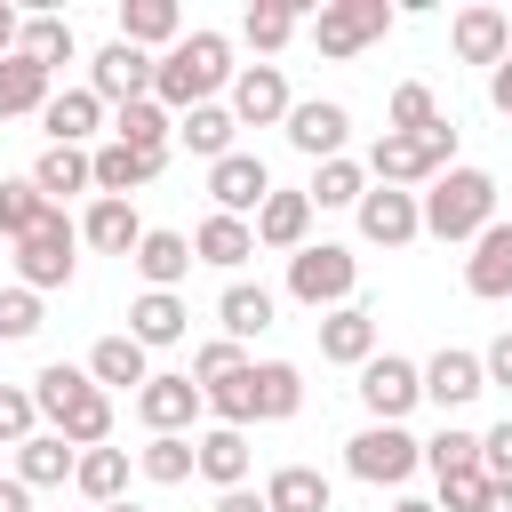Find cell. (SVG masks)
<instances>
[{"label":"cell","instance_id":"obj_4","mask_svg":"<svg viewBox=\"0 0 512 512\" xmlns=\"http://www.w3.org/2000/svg\"><path fill=\"white\" fill-rule=\"evenodd\" d=\"M376 184H392V192H408V184H432L440 168H456V120H440V128H424V136H376L368 144V160H360Z\"/></svg>","mask_w":512,"mask_h":512},{"label":"cell","instance_id":"obj_16","mask_svg":"<svg viewBox=\"0 0 512 512\" xmlns=\"http://www.w3.org/2000/svg\"><path fill=\"white\" fill-rule=\"evenodd\" d=\"M264 192H272V168L256 160V152H224L216 168H208V200H216V216H256L264 208Z\"/></svg>","mask_w":512,"mask_h":512},{"label":"cell","instance_id":"obj_42","mask_svg":"<svg viewBox=\"0 0 512 512\" xmlns=\"http://www.w3.org/2000/svg\"><path fill=\"white\" fill-rule=\"evenodd\" d=\"M360 192H368V168H360V160H320L312 184H304L312 208H360Z\"/></svg>","mask_w":512,"mask_h":512},{"label":"cell","instance_id":"obj_55","mask_svg":"<svg viewBox=\"0 0 512 512\" xmlns=\"http://www.w3.org/2000/svg\"><path fill=\"white\" fill-rule=\"evenodd\" d=\"M16 32H24V16H16V8L0 0V56H16Z\"/></svg>","mask_w":512,"mask_h":512},{"label":"cell","instance_id":"obj_33","mask_svg":"<svg viewBox=\"0 0 512 512\" xmlns=\"http://www.w3.org/2000/svg\"><path fill=\"white\" fill-rule=\"evenodd\" d=\"M328 504H336V488L320 464H280L264 480V512H328Z\"/></svg>","mask_w":512,"mask_h":512},{"label":"cell","instance_id":"obj_34","mask_svg":"<svg viewBox=\"0 0 512 512\" xmlns=\"http://www.w3.org/2000/svg\"><path fill=\"white\" fill-rule=\"evenodd\" d=\"M16 56H32L40 72H56V64H72V56H80V32H72V16H56V8H40V16H24V32H16Z\"/></svg>","mask_w":512,"mask_h":512},{"label":"cell","instance_id":"obj_48","mask_svg":"<svg viewBox=\"0 0 512 512\" xmlns=\"http://www.w3.org/2000/svg\"><path fill=\"white\" fill-rule=\"evenodd\" d=\"M240 368H248V352H240V344H224V336L192 352V384H200V392H208V384H224V376H240Z\"/></svg>","mask_w":512,"mask_h":512},{"label":"cell","instance_id":"obj_20","mask_svg":"<svg viewBox=\"0 0 512 512\" xmlns=\"http://www.w3.org/2000/svg\"><path fill=\"white\" fill-rule=\"evenodd\" d=\"M320 360H336V368H368V360H376V312H368V304H336V312H320Z\"/></svg>","mask_w":512,"mask_h":512},{"label":"cell","instance_id":"obj_10","mask_svg":"<svg viewBox=\"0 0 512 512\" xmlns=\"http://www.w3.org/2000/svg\"><path fill=\"white\" fill-rule=\"evenodd\" d=\"M240 400H248V424H288L304 408V368L296 360H248Z\"/></svg>","mask_w":512,"mask_h":512},{"label":"cell","instance_id":"obj_56","mask_svg":"<svg viewBox=\"0 0 512 512\" xmlns=\"http://www.w3.org/2000/svg\"><path fill=\"white\" fill-rule=\"evenodd\" d=\"M480 512H512V480H488V496H480Z\"/></svg>","mask_w":512,"mask_h":512},{"label":"cell","instance_id":"obj_38","mask_svg":"<svg viewBox=\"0 0 512 512\" xmlns=\"http://www.w3.org/2000/svg\"><path fill=\"white\" fill-rule=\"evenodd\" d=\"M56 72H40L32 56H0V120H24V112H40L56 88H48Z\"/></svg>","mask_w":512,"mask_h":512},{"label":"cell","instance_id":"obj_23","mask_svg":"<svg viewBox=\"0 0 512 512\" xmlns=\"http://www.w3.org/2000/svg\"><path fill=\"white\" fill-rule=\"evenodd\" d=\"M144 376H152V352L120 328V336H96V352H88V384L96 392H144Z\"/></svg>","mask_w":512,"mask_h":512},{"label":"cell","instance_id":"obj_40","mask_svg":"<svg viewBox=\"0 0 512 512\" xmlns=\"http://www.w3.org/2000/svg\"><path fill=\"white\" fill-rule=\"evenodd\" d=\"M112 144H128V152H168V144H176V120H168L152 96H144V104H120V112H112Z\"/></svg>","mask_w":512,"mask_h":512},{"label":"cell","instance_id":"obj_12","mask_svg":"<svg viewBox=\"0 0 512 512\" xmlns=\"http://www.w3.org/2000/svg\"><path fill=\"white\" fill-rule=\"evenodd\" d=\"M288 104H296V96H288V72H280V64H240V72H232V104H224V112H232L240 128H280Z\"/></svg>","mask_w":512,"mask_h":512},{"label":"cell","instance_id":"obj_22","mask_svg":"<svg viewBox=\"0 0 512 512\" xmlns=\"http://www.w3.org/2000/svg\"><path fill=\"white\" fill-rule=\"evenodd\" d=\"M216 320H224V344H248V336H264V328L280 320V296H272L264 280H224Z\"/></svg>","mask_w":512,"mask_h":512},{"label":"cell","instance_id":"obj_21","mask_svg":"<svg viewBox=\"0 0 512 512\" xmlns=\"http://www.w3.org/2000/svg\"><path fill=\"white\" fill-rule=\"evenodd\" d=\"M248 224H256V248H280V256H296V248L312 240V200L272 184V192H264V208H256Z\"/></svg>","mask_w":512,"mask_h":512},{"label":"cell","instance_id":"obj_31","mask_svg":"<svg viewBox=\"0 0 512 512\" xmlns=\"http://www.w3.org/2000/svg\"><path fill=\"white\" fill-rule=\"evenodd\" d=\"M128 264H136V280H144V288H168V296H176V280L192 272V240H184V232H152V224H144V240H136V256H128Z\"/></svg>","mask_w":512,"mask_h":512},{"label":"cell","instance_id":"obj_30","mask_svg":"<svg viewBox=\"0 0 512 512\" xmlns=\"http://www.w3.org/2000/svg\"><path fill=\"white\" fill-rule=\"evenodd\" d=\"M32 184H40V200H48V208H64L72 192H96V176H88V152H80V144H40Z\"/></svg>","mask_w":512,"mask_h":512},{"label":"cell","instance_id":"obj_14","mask_svg":"<svg viewBox=\"0 0 512 512\" xmlns=\"http://www.w3.org/2000/svg\"><path fill=\"white\" fill-rule=\"evenodd\" d=\"M448 48L464 56V64H504L512 56V16L496 8V0H472V8H456V24H448Z\"/></svg>","mask_w":512,"mask_h":512},{"label":"cell","instance_id":"obj_9","mask_svg":"<svg viewBox=\"0 0 512 512\" xmlns=\"http://www.w3.org/2000/svg\"><path fill=\"white\" fill-rule=\"evenodd\" d=\"M88 96L112 104V112H120V104H144V96H152V56L128 48V40H104V48L88 56Z\"/></svg>","mask_w":512,"mask_h":512},{"label":"cell","instance_id":"obj_41","mask_svg":"<svg viewBox=\"0 0 512 512\" xmlns=\"http://www.w3.org/2000/svg\"><path fill=\"white\" fill-rule=\"evenodd\" d=\"M136 472H144L152 488H184V480H192V432H152V440L136 448Z\"/></svg>","mask_w":512,"mask_h":512},{"label":"cell","instance_id":"obj_25","mask_svg":"<svg viewBox=\"0 0 512 512\" xmlns=\"http://www.w3.org/2000/svg\"><path fill=\"white\" fill-rule=\"evenodd\" d=\"M464 288H472L480 304H504V296H512V224H488V232L472 240V256H464Z\"/></svg>","mask_w":512,"mask_h":512},{"label":"cell","instance_id":"obj_15","mask_svg":"<svg viewBox=\"0 0 512 512\" xmlns=\"http://www.w3.org/2000/svg\"><path fill=\"white\" fill-rule=\"evenodd\" d=\"M288 144L304 152V160H344V136H352V112L336 104V96H312V104H288Z\"/></svg>","mask_w":512,"mask_h":512},{"label":"cell","instance_id":"obj_2","mask_svg":"<svg viewBox=\"0 0 512 512\" xmlns=\"http://www.w3.org/2000/svg\"><path fill=\"white\" fill-rule=\"evenodd\" d=\"M32 408H40L48 432L72 440V448H104V440H112V392H96L88 368H72V360H48V368L32 376Z\"/></svg>","mask_w":512,"mask_h":512},{"label":"cell","instance_id":"obj_6","mask_svg":"<svg viewBox=\"0 0 512 512\" xmlns=\"http://www.w3.org/2000/svg\"><path fill=\"white\" fill-rule=\"evenodd\" d=\"M352 288H360V256H352L344 240H304V248L288 256V296H296V304L336 312V304H352Z\"/></svg>","mask_w":512,"mask_h":512},{"label":"cell","instance_id":"obj_45","mask_svg":"<svg viewBox=\"0 0 512 512\" xmlns=\"http://www.w3.org/2000/svg\"><path fill=\"white\" fill-rule=\"evenodd\" d=\"M424 128H440V104L424 80H400L392 88V136H424Z\"/></svg>","mask_w":512,"mask_h":512},{"label":"cell","instance_id":"obj_17","mask_svg":"<svg viewBox=\"0 0 512 512\" xmlns=\"http://www.w3.org/2000/svg\"><path fill=\"white\" fill-rule=\"evenodd\" d=\"M352 216H360V240H376V248H408V240L424 232V216H416V192H392V184H368Z\"/></svg>","mask_w":512,"mask_h":512},{"label":"cell","instance_id":"obj_49","mask_svg":"<svg viewBox=\"0 0 512 512\" xmlns=\"http://www.w3.org/2000/svg\"><path fill=\"white\" fill-rule=\"evenodd\" d=\"M480 496H488V472L472 464V472H440V512H480Z\"/></svg>","mask_w":512,"mask_h":512},{"label":"cell","instance_id":"obj_27","mask_svg":"<svg viewBox=\"0 0 512 512\" xmlns=\"http://www.w3.org/2000/svg\"><path fill=\"white\" fill-rule=\"evenodd\" d=\"M80 240H88L96 256H136V240H144V216H136V200H88V216H80Z\"/></svg>","mask_w":512,"mask_h":512},{"label":"cell","instance_id":"obj_29","mask_svg":"<svg viewBox=\"0 0 512 512\" xmlns=\"http://www.w3.org/2000/svg\"><path fill=\"white\" fill-rule=\"evenodd\" d=\"M120 40L168 56V48L184 40V8H176V0H120Z\"/></svg>","mask_w":512,"mask_h":512},{"label":"cell","instance_id":"obj_53","mask_svg":"<svg viewBox=\"0 0 512 512\" xmlns=\"http://www.w3.org/2000/svg\"><path fill=\"white\" fill-rule=\"evenodd\" d=\"M488 104H496V112H512V56L488 72Z\"/></svg>","mask_w":512,"mask_h":512},{"label":"cell","instance_id":"obj_28","mask_svg":"<svg viewBox=\"0 0 512 512\" xmlns=\"http://www.w3.org/2000/svg\"><path fill=\"white\" fill-rule=\"evenodd\" d=\"M184 328H192V312H184V296H168V288H144V296L128 304V336H136L144 352L184 344Z\"/></svg>","mask_w":512,"mask_h":512},{"label":"cell","instance_id":"obj_50","mask_svg":"<svg viewBox=\"0 0 512 512\" xmlns=\"http://www.w3.org/2000/svg\"><path fill=\"white\" fill-rule=\"evenodd\" d=\"M480 472H488V480H512V416L480 432Z\"/></svg>","mask_w":512,"mask_h":512},{"label":"cell","instance_id":"obj_36","mask_svg":"<svg viewBox=\"0 0 512 512\" xmlns=\"http://www.w3.org/2000/svg\"><path fill=\"white\" fill-rule=\"evenodd\" d=\"M256 256V224H240V216H208L200 232H192V264H216V272H240Z\"/></svg>","mask_w":512,"mask_h":512},{"label":"cell","instance_id":"obj_57","mask_svg":"<svg viewBox=\"0 0 512 512\" xmlns=\"http://www.w3.org/2000/svg\"><path fill=\"white\" fill-rule=\"evenodd\" d=\"M392 512H440V504H424V496H400V504H392Z\"/></svg>","mask_w":512,"mask_h":512},{"label":"cell","instance_id":"obj_1","mask_svg":"<svg viewBox=\"0 0 512 512\" xmlns=\"http://www.w3.org/2000/svg\"><path fill=\"white\" fill-rule=\"evenodd\" d=\"M232 40L224 32H184L168 56H152V104L176 120V112H192V104H208L216 88H232Z\"/></svg>","mask_w":512,"mask_h":512},{"label":"cell","instance_id":"obj_43","mask_svg":"<svg viewBox=\"0 0 512 512\" xmlns=\"http://www.w3.org/2000/svg\"><path fill=\"white\" fill-rule=\"evenodd\" d=\"M40 216H48L40 184H32V176H0V240L16 248V240H24L32 224H40Z\"/></svg>","mask_w":512,"mask_h":512},{"label":"cell","instance_id":"obj_51","mask_svg":"<svg viewBox=\"0 0 512 512\" xmlns=\"http://www.w3.org/2000/svg\"><path fill=\"white\" fill-rule=\"evenodd\" d=\"M480 376H488V384H504V392H512V328H504V336H496V344H488V352H480Z\"/></svg>","mask_w":512,"mask_h":512},{"label":"cell","instance_id":"obj_47","mask_svg":"<svg viewBox=\"0 0 512 512\" xmlns=\"http://www.w3.org/2000/svg\"><path fill=\"white\" fill-rule=\"evenodd\" d=\"M40 336V296L32 288H0V344H24Z\"/></svg>","mask_w":512,"mask_h":512},{"label":"cell","instance_id":"obj_24","mask_svg":"<svg viewBox=\"0 0 512 512\" xmlns=\"http://www.w3.org/2000/svg\"><path fill=\"white\" fill-rule=\"evenodd\" d=\"M192 472L224 496V488H248V432L216 424V432H192Z\"/></svg>","mask_w":512,"mask_h":512},{"label":"cell","instance_id":"obj_37","mask_svg":"<svg viewBox=\"0 0 512 512\" xmlns=\"http://www.w3.org/2000/svg\"><path fill=\"white\" fill-rule=\"evenodd\" d=\"M72 464H80V448L56 440V432H32V440L16 448V480H24V488H64Z\"/></svg>","mask_w":512,"mask_h":512},{"label":"cell","instance_id":"obj_3","mask_svg":"<svg viewBox=\"0 0 512 512\" xmlns=\"http://www.w3.org/2000/svg\"><path fill=\"white\" fill-rule=\"evenodd\" d=\"M416 216H424L432 240H464V248H472V240L496 224V176L456 160V168H440V176L416 192Z\"/></svg>","mask_w":512,"mask_h":512},{"label":"cell","instance_id":"obj_18","mask_svg":"<svg viewBox=\"0 0 512 512\" xmlns=\"http://www.w3.org/2000/svg\"><path fill=\"white\" fill-rule=\"evenodd\" d=\"M168 168V152H128V144H96L88 152V176H96V200H128V192H144L152 176Z\"/></svg>","mask_w":512,"mask_h":512},{"label":"cell","instance_id":"obj_52","mask_svg":"<svg viewBox=\"0 0 512 512\" xmlns=\"http://www.w3.org/2000/svg\"><path fill=\"white\" fill-rule=\"evenodd\" d=\"M208 512H264V496H256V488H224Z\"/></svg>","mask_w":512,"mask_h":512},{"label":"cell","instance_id":"obj_19","mask_svg":"<svg viewBox=\"0 0 512 512\" xmlns=\"http://www.w3.org/2000/svg\"><path fill=\"white\" fill-rule=\"evenodd\" d=\"M200 384L192 376H144V392H136V416H144V432H192L200 424Z\"/></svg>","mask_w":512,"mask_h":512},{"label":"cell","instance_id":"obj_32","mask_svg":"<svg viewBox=\"0 0 512 512\" xmlns=\"http://www.w3.org/2000/svg\"><path fill=\"white\" fill-rule=\"evenodd\" d=\"M128 464H136V456H128V448H112V440H104V448H80L72 488H80V496L104 512V504H120V496H128Z\"/></svg>","mask_w":512,"mask_h":512},{"label":"cell","instance_id":"obj_54","mask_svg":"<svg viewBox=\"0 0 512 512\" xmlns=\"http://www.w3.org/2000/svg\"><path fill=\"white\" fill-rule=\"evenodd\" d=\"M0 512H32V488H24V480H16V472H8V480H0Z\"/></svg>","mask_w":512,"mask_h":512},{"label":"cell","instance_id":"obj_44","mask_svg":"<svg viewBox=\"0 0 512 512\" xmlns=\"http://www.w3.org/2000/svg\"><path fill=\"white\" fill-rule=\"evenodd\" d=\"M424 464H432V480H440V472H472V464H480V432L440 424V432L424 440Z\"/></svg>","mask_w":512,"mask_h":512},{"label":"cell","instance_id":"obj_5","mask_svg":"<svg viewBox=\"0 0 512 512\" xmlns=\"http://www.w3.org/2000/svg\"><path fill=\"white\" fill-rule=\"evenodd\" d=\"M72 272H80V224H72L64 208H48V216L16 240V288L48 296V288H72Z\"/></svg>","mask_w":512,"mask_h":512},{"label":"cell","instance_id":"obj_11","mask_svg":"<svg viewBox=\"0 0 512 512\" xmlns=\"http://www.w3.org/2000/svg\"><path fill=\"white\" fill-rule=\"evenodd\" d=\"M416 400H424V376H416V360H400V352H376V360L360 368V408H368L376 424H400Z\"/></svg>","mask_w":512,"mask_h":512},{"label":"cell","instance_id":"obj_7","mask_svg":"<svg viewBox=\"0 0 512 512\" xmlns=\"http://www.w3.org/2000/svg\"><path fill=\"white\" fill-rule=\"evenodd\" d=\"M416 464H424V440H416L408 424H368V432L344 440V472L368 480V488H400Z\"/></svg>","mask_w":512,"mask_h":512},{"label":"cell","instance_id":"obj_58","mask_svg":"<svg viewBox=\"0 0 512 512\" xmlns=\"http://www.w3.org/2000/svg\"><path fill=\"white\" fill-rule=\"evenodd\" d=\"M104 512H144V504H128V496H120V504H104Z\"/></svg>","mask_w":512,"mask_h":512},{"label":"cell","instance_id":"obj_13","mask_svg":"<svg viewBox=\"0 0 512 512\" xmlns=\"http://www.w3.org/2000/svg\"><path fill=\"white\" fill-rule=\"evenodd\" d=\"M416 376H424V400H432L440 416H456V408H472V400L488 392V376H480V352H464V344H440V352H432Z\"/></svg>","mask_w":512,"mask_h":512},{"label":"cell","instance_id":"obj_26","mask_svg":"<svg viewBox=\"0 0 512 512\" xmlns=\"http://www.w3.org/2000/svg\"><path fill=\"white\" fill-rule=\"evenodd\" d=\"M96 128H104V104H96L88 88H56V96L40 104V136H48V144H80V152H88Z\"/></svg>","mask_w":512,"mask_h":512},{"label":"cell","instance_id":"obj_8","mask_svg":"<svg viewBox=\"0 0 512 512\" xmlns=\"http://www.w3.org/2000/svg\"><path fill=\"white\" fill-rule=\"evenodd\" d=\"M392 32V8L384 0H320V16H312V48L320 56H360V48H376Z\"/></svg>","mask_w":512,"mask_h":512},{"label":"cell","instance_id":"obj_46","mask_svg":"<svg viewBox=\"0 0 512 512\" xmlns=\"http://www.w3.org/2000/svg\"><path fill=\"white\" fill-rule=\"evenodd\" d=\"M32 424H40L32 384H0V448H24V440H32Z\"/></svg>","mask_w":512,"mask_h":512},{"label":"cell","instance_id":"obj_35","mask_svg":"<svg viewBox=\"0 0 512 512\" xmlns=\"http://www.w3.org/2000/svg\"><path fill=\"white\" fill-rule=\"evenodd\" d=\"M232 136H240V120H232L224 104H192V112H176V144H184L192 160H208V168L232 152Z\"/></svg>","mask_w":512,"mask_h":512},{"label":"cell","instance_id":"obj_39","mask_svg":"<svg viewBox=\"0 0 512 512\" xmlns=\"http://www.w3.org/2000/svg\"><path fill=\"white\" fill-rule=\"evenodd\" d=\"M296 32H304V8H296V0H256V8L240 16V40H248L256 56H272V48H288Z\"/></svg>","mask_w":512,"mask_h":512}]
</instances>
